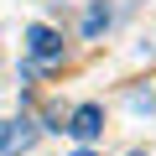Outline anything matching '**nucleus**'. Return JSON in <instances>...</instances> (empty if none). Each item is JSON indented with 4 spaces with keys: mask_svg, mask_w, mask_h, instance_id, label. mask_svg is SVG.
Returning a JSON list of instances; mask_svg holds the SVG:
<instances>
[{
    "mask_svg": "<svg viewBox=\"0 0 156 156\" xmlns=\"http://www.w3.org/2000/svg\"><path fill=\"white\" fill-rule=\"evenodd\" d=\"M52 68H62V37L52 26L31 21L26 26V62H21V73L37 78V73H52Z\"/></svg>",
    "mask_w": 156,
    "mask_h": 156,
    "instance_id": "f257e3e1",
    "label": "nucleus"
},
{
    "mask_svg": "<svg viewBox=\"0 0 156 156\" xmlns=\"http://www.w3.org/2000/svg\"><path fill=\"white\" fill-rule=\"evenodd\" d=\"M37 140H42L37 120H0V156H26Z\"/></svg>",
    "mask_w": 156,
    "mask_h": 156,
    "instance_id": "f03ea898",
    "label": "nucleus"
},
{
    "mask_svg": "<svg viewBox=\"0 0 156 156\" xmlns=\"http://www.w3.org/2000/svg\"><path fill=\"white\" fill-rule=\"evenodd\" d=\"M62 130H68L73 140H83V146H89V140L104 130V109H99V104H78V109L68 115V125H62Z\"/></svg>",
    "mask_w": 156,
    "mask_h": 156,
    "instance_id": "7ed1b4c3",
    "label": "nucleus"
},
{
    "mask_svg": "<svg viewBox=\"0 0 156 156\" xmlns=\"http://www.w3.org/2000/svg\"><path fill=\"white\" fill-rule=\"evenodd\" d=\"M109 21H115V11H109V5H104V0H94V5H89V11H83V37H89V42H94V37H99V31H104V26H109Z\"/></svg>",
    "mask_w": 156,
    "mask_h": 156,
    "instance_id": "20e7f679",
    "label": "nucleus"
},
{
    "mask_svg": "<svg viewBox=\"0 0 156 156\" xmlns=\"http://www.w3.org/2000/svg\"><path fill=\"white\" fill-rule=\"evenodd\" d=\"M73 156H99V151H89V146H83V151H73Z\"/></svg>",
    "mask_w": 156,
    "mask_h": 156,
    "instance_id": "39448f33",
    "label": "nucleus"
},
{
    "mask_svg": "<svg viewBox=\"0 0 156 156\" xmlns=\"http://www.w3.org/2000/svg\"><path fill=\"white\" fill-rule=\"evenodd\" d=\"M130 156H146V151H130Z\"/></svg>",
    "mask_w": 156,
    "mask_h": 156,
    "instance_id": "423d86ee",
    "label": "nucleus"
}]
</instances>
